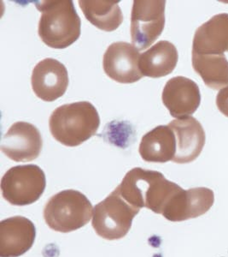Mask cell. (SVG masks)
<instances>
[{
	"label": "cell",
	"mask_w": 228,
	"mask_h": 257,
	"mask_svg": "<svg viewBox=\"0 0 228 257\" xmlns=\"http://www.w3.org/2000/svg\"><path fill=\"white\" fill-rule=\"evenodd\" d=\"M162 99L172 117L183 118L190 117L198 108L201 94L198 86L192 80L176 76L165 85Z\"/></svg>",
	"instance_id": "cell-11"
},
{
	"label": "cell",
	"mask_w": 228,
	"mask_h": 257,
	"mask_svg": "<svg viewBox=\"0 0 228 257\" xmlns=\"http://www.w3.org/2000/svg\"><path fill=\"white\" fill-rule=\"evenodd\" d=\"M228 52V14H218L196 30L192 53L220 55Z\"/></svg>",
	"instance_id": "cell-14"
},
{
	"label": "cell",
	"mask_w": 228,
	"mask_h": 257,
	"mask_svg": "<svg viewBox=\"0 0 228 257\" xmlns=\"http://www.w3.org/2000/svg\"><path fill=\"white\" fill-rule=\"evenodd\" d=\"M138 152L146 162L165 163L172 161L176 153L174 133L168 125H160L147 132L141 139Z\"/></svg>",
	"instance_id": "cell-15"
},
{
	"label": "cell",
	"mask_w": 228,
	"mask_h": 257,
	"mask_svg": "<svg viewBox=\"0 0 228 257\" xmlns=\"http://www.w3.org/2000/svg\"><path fill=\"white\" fill-rule=\"evenodd\" d=\"M100 117L92 103L88 101L61 105L53 111L49 120L50 134L58 143L77 147L96 135Z\"/></svg>",
	"instance_id": "cell-3"
},
{
	"label": "cell",
	"mask_w": 228,
	"mask_h": 257,
	"mask_svg": "<svg viewBox=\"0 0 228 257\" xmlns=\"http://www.w3.org/2000/svg\"><path fill=\"white\" fill-rule=\"evenodd\" d=\"M46 186L44 171L36 165L12 167L1 180L2 196L14 206H26L37 202Z\"/></svg>",
	"instance_id": "cell-6"
},
{
	"label": "cell",
	"mask_w": 228,
	"mask_h": 257,
	"mask_svg": "<svg viewBox=\"0 0 228 257\" xmlns=\"http://www.w3.org/2000/svg\"><path fill=\"white\" fill-rule=\"evenodd\" d=\"M164 0H134L131 13L132 45L144 50L162 35L165 26Z\"/></svg>",
	"instance_id": "cell-7"
},
{
	"label": "cell",
	"mask_w": 228,
	"mask_h": 257,
	"mask_svg": "<svg viewBox=\"0 0 228 257\" xmlns=\"http://www.w3.org/2000/svg\"><path fill=\"white\" fill-rule=\"evenodd\" d=\"M41 13L38 35L44 44L64 49L80 36L82 22L71 0H44L36 3Z\"/></svg>",
	"instance_id": "cell-2"
},
{
	"label": "cell",
	"mask_w": 228,
	"mask_h": 257,
	"mask_svg": "<svg viewBox=\"0 0 228 257\" xmlns=\"http://www.w3.org/2000/svg\"><path fill=\"white\" fill-rule=\"evenodd\" d=\"M116 189L135 208L164 213L170 204V196L180 187L168 181L159 172L136 167L126 173Z\"/></svg>",
	"instance_id": "cell-1"
},
{
	"label": "cell",
	"mask_w": 228,
	"mask_h": 257,
	"mask_svg": "<svg viewBox=\"0 0 228 257\" xmlns=\"http://www.w3.org/2000/svg\"><path fill=\"white\" fill-rule=\"evenodd\" d=\"M36 237L34 224L24 216L0 222V257H19L32 248Z\"/></svg>",
	"instance_id": "cell-12"
},
{
	"label": "cell",
	"mask_w": 228,
	"mask_h": 257,
	"mask_svg": "<svg viewBox=\"0 0 228 257\" xmlns=\"http://www.w3.org/2000/svg\"><path fill=\"white\" fill-rule=\"evenodd\" d=\"M140 56L134 45L123 41L114 42L108 46L104 55V70L110 79L119 83H134L143 77L140 69Z\"/></svg>",
	"instance_id": "cell-8"
},
{
	"label": "cell",
	"mask_w": 228,
	"mask_h": 257,
	"mask_svg": "<svg viewBox=\"0 0 228 257\" xmlns=\"http://www.w3.org/2000/svg\"><path fill=\"white\" fill-rule=\"evenodd\" d=\"M216 105L219 111L228 117V86L219 91L216 97Z\"/></svg>",
	"instance_id": "cell-19"
},
{
	"label": "cell",
	"mask_w": 228,
	"mask_h": 257,
	"mask_svg": "<svg viewBox=\"0 0 228 257\" xmlns=\"http://www.w3.org/2000/svg\"><path fill=\"white\" fill-rule=\"evenodd\" d=\"M116 0H80L79 6L86 20L98 29L112 32L122 24L123 15Z\"/></svg>",
	"instance_id": "cell-17"
},
{
	"label": "cell",
	"mask_w": 228,
	"mask_h": 257,
	"mask_svg": "<svg viewBox=\"0 0 228 257\" xmlns=\"http://www.w3.org/2000/svg\"><path fill=\"white\" fill-rule=\"evenodd\" d=\"M140 209L126 202L114 189L94 208L92 225L100 237L118 240L126 236L132 227V219Z\"/></svg>",
	"instance_id": "cell-5"
},
{
	"label": "cell",
	"mask_w": 228,
	"mask_h": 257,
	"mask_svg": "<svg viewBox=\"0 0 228 257\" xmlns=\"http://www.w3.org/2000/svg\"><path fill=\"white\" fill-rule=\"evenodd\" d=\"M67 68L54 59L38 62L32 70V91L40 99L52 102L62 96L68 87Z\"/></svg>",
	"instance_id": "cell-10"
},
{
	"label": "cell",
	"mask_w": 228,
	"mask_h": 257,
	"mask_svg": "<svg viewBox=\"0 0 228 257\" xmlns=\"http://www.w3.org/2000/svg\"><path fill=\"white\" fill-rule=\"evenodd\" d=\"M168 125L176 136V153L172 161L184 164L196 160L206 140L202 124L195 117H188L172 120Z\"/></svg>",
	"instance_id": "cell-13"
},
{
	"label": "cell",
	"mask_w": 228,
	"mask_h": 257,
	"mask_svg": "<svg viewBox=\"0 0 228 257\" xmlns=\"http://www.w3.org/2000/svg\"><path fill=\"white\" fill-rule=\"evenodd\" d=\"M192 66L205 84L213 89L228 86V61L225 54H196L192 53Z\"/></svg>",
	"instance_id": "cell-18"
},
{
	"label": "cell",
	"mask_w": 228,
	"mask_h": 257,
	"mask_svg": "<svg viewBox=\"0 0 228 257\" xmlns=\"http://www.w3.org/2000/svg\"><path fill=\"white\" fill-rule=\"evenodd\" d=\"M178 51L168 41H158L140 59V69L143 76L160 78L172 73L178 63Z\"/></svg>",
	"instance_id": "cell-16"
},
{
	"label": "cell",
	"mask_w": 228,
	"mask_h": 257,
	"mask_svg": "<svg viewBox=\"0 0 228 257\" xmlns=\"http://www.w3.org/2000/svg\"><path fill=\"white\" fill-rule=\"evenodd\" d=\"M43 214L52 230L68 233L85 226L91 220L94 208L84 194L78 190H66L49 199Z\"/></svg>",
	"instance_id": "cell-4"
},
{
	"label": "cell",
	"mask_w": 228,
	"mask_h": 257,
	"mask_svg": "<svg viewBox=\"0 0 228 257\" xmlns=\"http://www.w3.org/2000/svg\"><path fill=\"white\" fill-rule=\"evenodd\" d=\"M43 147L40 132L26 122L12 124L2 139L1 151L16 162H28L38 158Z\"/></svg>",
	"instance_id": "cell-9"
}]
</instances>
